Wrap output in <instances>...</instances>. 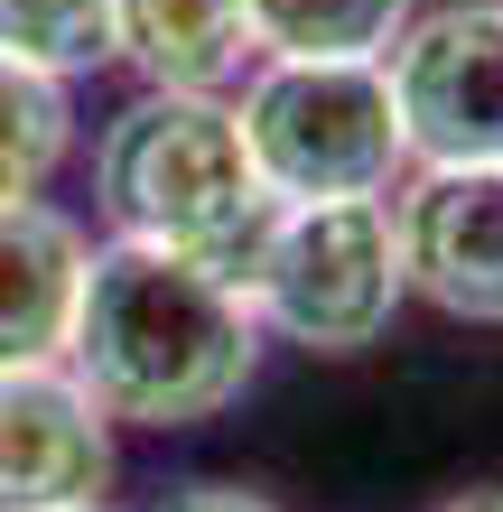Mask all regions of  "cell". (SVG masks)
<instances>
[{
	"instance_id": "15",
	"label": "cell",
	"mask_w": 503,
	"mask_h": 512,
	"mask_svg": "<svg viewBox=\"0 0 503 512\" xmlns=\"http://www.w3.org/2000/svg\"><path fill=\"white\" fill-rule=\"evenodd\" d=\"M75 512H112V503H75Z\"/></svg>"
},
{
	"instance_id": "3",
	"label": "cell",
	"mask_w": 503,
	"mask_h": 512,
	"mask_svg": "<svg viewBox=\"0 0 503 512\" xmlns=\"http://www.w3.org/2000/svg\"><path fill=\"white\" fill-rule=\"evenodd\" d=\"M252 177L280 205H327V196H392L410 177L401 149V112H392V75L364 56H252L243 94Z\"/></svg>"
},
{
	"instance_id": "5",
	"label": "cell",
	"mask_w": 503,
	"mask_h": 512,
	"mask_svg": "<svg viewBox=\"0 0 503 512\" xmlns=\"http://www.w3.org/2000/svg\"><path fill=\"white\" fill-rule=\"evenodd\" d=\"M382 75L410 168H503V0L410 10Z\"/></svg>"
},
{
	"instance_id": "14",
	"label": "cell",
	"mask_w": 503,
	"mask_h": 512,
	"mask_svg": "<svg viewBox=\"0 0 503 512\" xmlns=\"http://www.w3.org/2000/svg\"><path fill=\"white\" fill-rule=\"evenodd\" d=\"M438 512H503V494H457V503H438Z\"/></svg>"
},
{
	"instance_id": "12",
	"label": "cell",
	"mask_w": 503,
	"mask_h": 512,
	"mask_svg": "<svg viewBox=\"0 0 503 512\" xmlns=\"http://www.w3.org/2000/svg\"><path fill=\"white\" fill-rule=\"evenodd\" d=\"M0 56L75 84L112 56V0H0Z\"/></svg>"
},
{
	"instance_id": "2",
	"label": "cell",
	"mask_w": 503,
	"mask_h": 512,
	"mask_svg": "<svg viewBox=\"0 0 503 512\" xmlns=\"http://www.w3.org/2000/svg\"><path fill=\"white\" fill-rule=\"evenodd\" d=\"M94 196L112 215V243L177 252L243 298L280 224V196L252 177L243 122L224 94H150L140 84L94 140Z\"/></svg>"
},
{
	"instance_id": "11",
	"label": "cell",
	"mask_w": 503,
	"mask_h": 512,
	"mask_svg": "<svg viewBox=\"0 0 503 512\" xmlns=\"http://www.w3.org/2000/svg\"><path fill=\"white\" fill-rule=\"evenodd\" d=\"M66 149H75V103H66V84L0 56V205L47 196V177L66 168Z\"/></svg>"
},
{
	"instance_id": "13",
	"label": "cell",
	"mask_w": 503,
	"mask_h": 512,
	"mask_svg": "<svg viewBox=\"0 0 503 512\" xmlns=\"http://www.w3.org/2000/svg\"><path fill=\"white\" fill-rule=\"evenodd\" d=\"M159 512H280V503H261V494H243V485H177Z\"/></svg>"
},
{
	"instance_id": "9",
	"label": "cell",
	"mask_w": 503,
	"mask_h": 512,
	"mask_svg": "<svg viewBox=\"0 0 503 512\" xmlns=\"http://www.w3.org/2000/svg\"><path fill=\"white\" fill-rule=\"evenodd\" d=\"M112 56L150 94H224L252 75L243 0H112Z\"/></svg>"
},
{
	"instance_id": "8",
	"label": "cell",
	"mask_w": 503,
	"mask_h": 512,
	"mask_svg": "<svg viewBox=\"0 0 503 512\" xmlns=\"http://www.w3.org/2000/svg\"><path fill=\"white\" fill-rule=\"evenodd\" d=\"M84 224L47 196L0 205V373L10 364H66L75 298H84Z\"/></svg>"
},
{
	"instance_id": "6",
	"label": "cell",
	"mask_w": 503,
	"mask_h": 512,
	"mask_svg": "<svg viewBox=\"0 0 503 512\" xmlns=\"http://www.w3.org/2000/svg\"><path fill=\"white\" fill-rule=\"evenodd\" d=\"M392 233L410 298L503 326V168H410L392 187Z\"/></svg>"
},
{
	"instance_id": "1",
	"label": "cell",
	"mask_w": 503,
	"mask_h": 512,
	"mask_svg": "<svg viewBox=\"0 0 503 512\" xmlns=\"http://www.w3.org/2000/svg\"><path fill=\"white\" fill-rule=\"evenodd\" d=\"M66 373L94 391L112 429H205L252 391L261 317L243 289H224L215 270L177 252L103 243L84 261Z\"/></svg>"
},
{
	"instance_id": "7",
	"label": "cell",
	"mask_w": 503,
	"mask_h": 512,
	"mask_svg": "<svg viewBox=\"0 0 503 512\" xmlns=\"http://www.w3.org/2000/svg\"><path fill=\"white\" fill-rule=\"evenodd\" d=\"M112 485V419L66 364L0 373V512H75Z\"/></svg>"
},
{
	"instance_id": "4",
	"label": "cell",
	"mask_w": 503,
	"mask_h": 512,
	"mask_svg": "<svg viewBox=\"0 0 503 512\" xmlns=\"http://www.w3.org/2000/svg\"><path fill=\"white\" fill-rule=\"evenodd\" d=\"M401 233L392 196H327V205H280L271 252L252 270V317L261 336L299 354H364L401 317Z\"/></svg>"
},
{
	"instance_id": "10",
	"label": "cell",
	"mask_w": 503,
	"mask_h": 512,
	"mask_svg": "<svg viewBox=\"0 0 503 512\" xmlns=\"http://www.w3.org/2000/svg\"><path fill=\"white\" fill-rule=\"evenodd\" d=\"M420 0H243L252 56H364L382 66Z\"/></svg>"
}]
</instances>
